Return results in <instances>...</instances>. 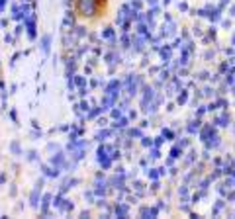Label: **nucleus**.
<instances>
[{
    "instance_id": "obj_1",
    "label": "nucleus",
    "mask_w": 235,
    "mask_h": 219,
    "mask_svg": "<svg viewBox=\"0 0 235 219\" xmlns=\"http://www.w3.org/2000/svg\"><path fill=\"white\" fill-rule=\"evenodd\" d=\"M102 2L106 0H77V10L80 16H92L100 10Z\"/></svg>"
}]
</instances>
